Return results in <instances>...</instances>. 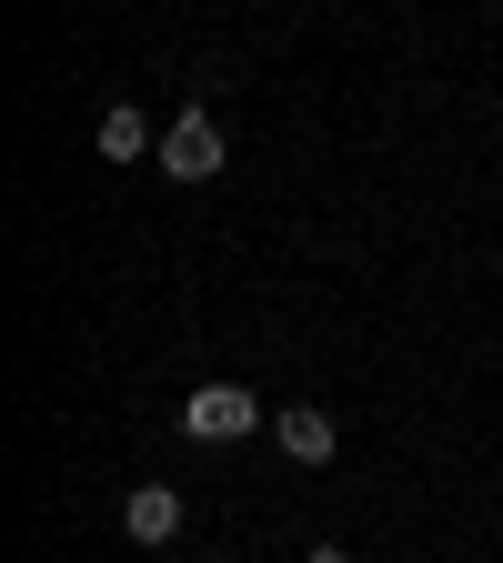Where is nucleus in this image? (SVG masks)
<instances>
[{
	"label": "nucleus",
	"mask_w": 503,
	"mask_h": 563,
	"mask_svg": "<svg viewBox=\"0 0 503 563\" xmlns=\"http://www.w3.org/2000/svg\"><path fill=\"white\" fill-rule=\"evenodd\" d=\"M272 443H282V453H293L303 473L342 453V433H332V412H322V402H272Z\"/></svg>",
	"instance_id": "3"
},
{
	"label": "nucleus",
	"mask_w": 503,
	"mask_h": 563,
	"mask_svg": "<svg viewBox=\"0 0 503 563\" xmlns=\"http://www.w3.org/2000/svg\"><path fill=\"white\" fill-rule=\"evenodd\" d=\"M303 563H352V553H342V543H313V553H303Z\"/></svg>",
	"instance_id": "6"
},
{
	"label": "nucleus",
	"mask_w": 503,
	"mask_h": 563,
	"mask_svg": "<svg viewBox=\"0 0 503 563\" xmlns=\"http://www.w3.org/2000/svg\"><path fill=\"white\" fill-rule=\"evenodd\" d=\"M121 533H131L141 553H162V543L182 533V493H172V483H131V504H121Z\"/></svg>",
	"instance_id": "4"
},
{
	"label": "nucleus",
	"mask_w": 503,
	"mask_h": 563,
	"mask_svg": "<svg viewBox=\"0 0 503 563\" xmlns=\"http://www.w3.org/2000/svg\"><path fill=\"white\" fill-rule=\"evenodd\" d=\"M141 152H162L152 121H141L131 101H111V111H101V162H141Z\"/></svg>",
	"instance_id": "5"
},
{
	"label": "nucleus",
	"mask_w": 503,
	"mask_h": 563,
	"mask_svg": "<svg viewBox=\"0 0 503 563\" xmlns=\"http://www.w3.org/2000/svg\"><path fill=\"white\" fill-rule=\"evenodd\" d=\"M262 422H272V402H252L242 383H201L182 402V433L192 443H242V433H262Z\"/></svg>",
	"instance_id": "1"
},
{
	"label": "nucleus",
	"mask_w": 503,
	"mask_h": 563,
	"mask_svg": "<svg viewBox=\"0 0 503 563\" xmlns=\"http://www.w3.org/2000/svg\"><path fill=\"white\" fill-rule=\"evenodd\" d=\"M172 181H222V121L211 111H182L172 131H162V152H152Z\"/></svg>",
	"instance_id": "2"
}]
</instances>
